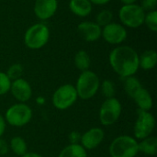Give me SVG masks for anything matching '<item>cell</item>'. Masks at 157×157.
<instances>
[{
    "label": "cell",
    "instance_id": "25",
    "mask_svg": "<svg viewBox=\"0 0 157 157\" xmlns=\"http://www.w3.org/2000/svg\"><path fill=\"white\" fill-rule=\"evenodd\" d=\"M23 74V66L20 63H14L7 69L6 75L10 80H17L21 77Z\"/></svg>",
    "mask_w": 157,
    "mask_h": 157
},
{
    "label": "cell",
    "instance_id": "13",
    "mask_svg": "<svg viewBox=\"0 0 157 157\" xmlns=\"http://www.w3.org/2000/svg\"><path fill=\"white\" fill-rule=\"evenodd\" d=\"M57 7V0H35L34 13L38 18L46 20L55 14Z\"/></svg>",
    "mask_w": 157,
    "mask_h": 157
},
{
    "label": "cell",
    "instance_id": "31",
    "mask_svg": "<svg viewBox=\"0 0 157 157\" xmlns=\"http://www.w3.org/2000/svg\"><path fill=\"white\" fill-rule=\"evenodd\" d=\"M6 130V121L3 118V116L0 114V138L2 137V135L4 134Z\"/></svg>",
    "mask_w": 157,
    "mask_h": 157
},
{
    "label": "cell",
    "instance_id": "14",
    "mask_svg": "<svg viewBox=\"0 0 157 157\" xmlns=\"http://www.w3.org/2000/svg\"><path fill=\"white\" fill-rule=\"evenodd\" d=\"M105 133L100 128H92L81 136V145L87 150L97 148L104 140Z\"/></svg>",
    "mask_w": 157,
    "mask_h": 157
},
{
    "label": "cell",
    "instance_id": "32",
    "mask_svg": "<svg viewBox=\"0 0 157 157\" xmlns=\"http://www.w3.org/2000/svg\"><path fill=\"white\" fill-rule=\"evenodd\" d=\"M110 0H89V2L91 4H95V5H99V6H102V5H106L109 2Z\"/></svg>",
    "mask_w": 157,
    "mask_h": 157
},
{
    "label": "cell",
    "instance_id": "20",
    "mask_svg": "<svg viewBox=\"0 0 157 157\" xmlns=\"http://www.w3.org/2000/svg\"><path fill=\"white\" fill-rule=\"evenodd\" d=\"M74 62H75V67L84 72V71H86L89 69L90 67V64H91V59H90V56L89 54L84 51V50H80L78 51L75 55V59H74Z\"/></svg>",
    "mask_w": 157,
    "mask_h": 157
},
{
    "label": "cell",
    "instance_id": "29",
    "mask_svg": "<svg viewBox=\"0 0 157 157\" xmlns=\"http://www.w3.org/2000/svg\"><path fill=\"white\" fill-rule=\"evenodd\" d=\"M81 134L78 132H72L69 135V140L71 142V144H78L80 141H81Z\"/></svg>",
    "mask_w": 157,
    "mask_h": 157
},
{
    "label": "cell",
    "instance_id": "23",
    "mask_svg": "<svg viewBox=\"0 0 157 157\" xmlns=\"http://www.w3.org/2000/svg\"><path fill=\"white\" fill-rule=\"evenodd\" d=\"M112 19H113V14L109 9L101 10L96 16V23L100 27H105L108 24L111 23Z\"/></svg>",
    "mask_w": 157,
    "mask_h": 157
},
{
    "label": "cell",
    "instance_id": "17",
    "mask_svg": "<svg viewBox=\"0 0 157 157\" xmlns=\"http://www.w3.org/2000/svg\"><path fill=\"white\" fill-rule=\"evenodd\" d=\"M157 53L154 50H147L139 56V67L144 70H151L155 67Z\"/></svg>",
    "mask_w": 157,
    "mask_h": 157
},
{
    "label": "cell",
    "instance_id": "18",
    "mask_svg": "<svg viewBox=\"0 0 157 157\" xmlns=\"http://www.w3.org/2000/svg\"><path fill=\"white\" fill-rule=\"evenodd\" d=\"M139 152H142L148 155H155L157 153V138L155 136H149L143 139L140 144H138Z\"/></svg>",
    "mask_w": 157,
    "mask_h": 157
},
{
    "label": "cell",
    "instance_id": "33",
    "mask_svg": "<svg viewBox=\"0 0 157 157\" xmlns=\"http://www.w3.org/2000/svg\"><path fill=\"white\" fill-rule=\"evenodd\" d=\"M21 157H42L41 155L36 154V153H26L24 155H22Z\"/></svg>",
    "mask_w": 157,
    "mask_h": 157
},
{
    "label": "cell",
    "instance_id": "22",
    "mask_svg": "<svg viewBox=\"0 0 157 157\" xmlns=\"http://www.w3.org/2000/svg\"><path fill=\"white\" fill-rule=\"evenodd\" d=\"M141 87H142V85H141L140 81L136 77H134L133 75L124 78V89H125L126 93L131 98H132L133 95Z\"/></svg>",
    "mask_w": 157,
    "mask_h": 157
},
{
    "label": "cell",
    "instance_id": "11",
    "mask_svg": "<svg viewBox=\"0 0 157 157\" xmlns=\"http://www.w3.org/2000/svg\"><path fill=\"white\" fill-rule=\"evenodd\" d=\"M77 32L84 40L92 42L98 40L101 37L102 28L96 22L84 21L78 24Z\"/></svg>",
    "mask_w": 157,
    "mask_h": 157
},
{
    "label": "cell",
    "instance_id": "34",
    "mask_svg": "<svg viewBox=\"0 0 157 157\" xmlns=\"http://www.w3.org/2000/svg\"><path fill=\"white\" fill-rule=\"evenodd\" d=\"M121 3H123L124 5H131V4H135V2L137 0H121Z\"/></svg>",
    "mask_w": 157,
    "mask_h": 157
},
{
    "label": "cell",
    "instance_id": "24",
    "mask_svg": "<svg viewBox=\"0 0 157 157\" xmlns=\"http://www.w3.org/2000/svg\"><path fill=\"white\" fill-rule=\"evenodd\" d=\"M144 23L147 26V28L155 32L157 31V11L153 10L149 11L144 16Z\"/></svg>",
    "mask_w": 157,
    "mask_h": 157
},
{
    "label": "cell",
    "instance_id": "19",
    "mask_svg": "<svg viewBox=\"0 0 157 157\" xmlns=\"http://www.w3.org/2000/svg\"><path fill=\"white\" fill-rule=\"evenodd\" d=\"M58 157H87V154L81 144H71L62 150Z\"/></svg>",
    "mask_w": 157,
    "mask_h": 157
},
{
    "label": "cell",
    "instance_id": "3",
    "mask_svg": "<svg viewBox=\"0 0 157 157\" xmlns=\"http://www.w3.org/2000/svg\"><path fill=\"white\" fill-rule=\"evenodd\" d=\"M109 151L111 157H135L139 153L138 143L131 136L121 135L113 140Z\"/></svg>",
    "mask_w": 157,
    "mask_h": 157
},
{
    "label": "cell",
    "instance_id": "15",
    "mask_svg": "<svg viewBox=\"0 0 157 157\" xmlns=\"http://www.w3.org/2000/svg\"><path fill=\"white\" fill-rule=\"evenodd\" d=\"M132 98L139 107V109L148 111L153 108V98L150 93L143 86L133 95Z\"/></svg>",
    "mask_w": 157,
    "mask_h": 157
},
{
    "label": "cell",
    "instance_id": "28",
    "mask_svg": "<svg viewBox=\"0 0 157 157\" xmlns=\"http://www.w3.org/2000/svg\"><path fill=\"white\" fill-rule=\"evenodd\" d=\"M157 6V0H142L141 3V7L145 11H153V10H156Z\"/></svg>",
    "mask_w": 157,
    "mask_h": 157
},
{
    "label": "cell",
    "instance_id": "7",
    "mask_svg": "<svg viewBox=\"0 0 157 157\" xmlns=\"http://www.w3.org/2000/svg\"><path fill=\"white\" fill-rule=\"evenodd\" d=\"M121 114V104L115 98H107L99 109V121L104 126H110L118 121Z\"/></svg>",
    "mask_w": 157,
    "mask_h": 157
},
{
    "label": "cell",
    "instance_id": "10",
    "mask_svg": "<svg viewBox=\"0 0 157 157\" xmlns=\"http://www.w3.org/2000/svg\"><path fill=\"white\" fill-rule=\"evenodd\" d=\"M127 29L119 23L111 22L103 27L101 37L109 44L119 45L127 39Z\"/></svg>",
    "mask_w": 157,
    "mask_h": 157
},
{
    "label": "cell",
    "instance_id": "9",
    "mask_svg": "<svg viewBox=\"0 0 157 157\" xmlns=\"http://www.w3.org/2000/svg\"><path fill=\"white\" fill-rule=\"evenodd\" d=\"M137 115V121L134 125V135L137 139L143 140L152 134L155 126V120L149 111L138 109Z\"/></svg>",
    "mask_w": 157,
    "mask_h": 157
},
{
    "label": "cell",
    "instance_id": "16",
    "mask_svg": "<svg viewBox=\"0 0 157 157\" xmlns=\"http://www.w3.org/2000/svg\"><path fill=\"white\" fill-rule=\"evenodd\" d=\"M69 8L75 16L85 17L91 13L92 4L89 0H70Z\"/></svg>",
    "mask_w": 157,
    "mask_h": 157
},
{
    "label": "cell",
    "instance_id": "21",
    "mask_svg": "<svg viewBox=\"0 0 157 157\" xmlns=\"http://www.w3.org/2000/svg\"><path fill=\"white\" fill-rule=\"evenodd\" d=\"M10 148L12 150V152L19 156L24 155L27 153L28 150V146L27 144L25 142V140L21 137L16 136L13 137L10 141Z\"/></svg>",
    "mask_w": 157,
    "mask_h": 157
},
{
    "label": "cell",
    "instance_id": "27",
    "mask_svg": "<svg viewBox=\"0 0 157 157\" xmlns=\"http://www.w3.org/2000/svg\"><path fill=\"white\" fill-rule=\"evenodd\" d=\"M11 80L7 77L6 73L0 72V96L6 94L10 90Z\"/></svg>",
    "mask_w": 157,
    "mask_h": 157
},
{
    "label": "cell",
    "instance_id": "30",
    "mask_svg": "<svg viewBox=\"0 0 157 157\" xmlns=\"http://www.w3.org/2000/svg\"><path fill=\"white\" fill-rule=\"evenodd\" d=\"M8 152V144L6 140L0 138V155H5Z\"/></svg>",
    "mask_w": 157,
    "mask_h": 157
},
{
    "label": "cell",
    "instance_id": "8",
    "mask_svg": "<svg viewBox=\"0 0 157 157\" xmlns=\"http://www.w3.org/2000/svg\"><path fill=\"white\" fill-rule=\"evenodd\" d=\"M77 98L75 87L70 84H66L56 89L52 96V104L56 109L64 110L73 106Z\"/></svg>",
    "mask_w": 157,
    "mask_h": 157
},
{
    "label": "cell",
    "instance_id": "2",
    "mask_svg": "<svg viewBox=\"0 0 157 157\" xmlns=\"http://www.w3.org/2000/svg\"><path fill=\"white\" fill-rule=\"evenodd\" d=\"M100 87L99 78L96 73L86 70L81 73L76 82V93L78 98L87 100L93 98Z\"/></svg>",
    "mask_w": 157,
    "mask_h": 157
},
{
    "label": "cell",
    "instance_id": "5",
    "mask_svg": "<svg viewBox=\"0 0 157 157\" xmlns=\"http://www.w3.org/2000/svg\"><path fill=\"white\" fill-rule=\"evenodd\" d=\"M145 12L140 5H123L119 11V17L123 25L128 28L136 29L144 23Z\"/></svg>",
    "mask_w": 157,
    "mask_h": 157
},
{
    "label": "cell",
    "instance_id": "12",
    "mask_svg": "<svg viewBox=\"0 0 157 157\" xmlns=\"http://www.w3.org/2000/svg\"><path fill=\"white\" fill-rule=\"evenodd\" d=\"M10 91L13 97L21 103L27 102L32 96V89L28 81L23 78L14 80L10 86Z\"/></svg>",
    "mask_w": 157,
    "mask_h": 157
},
{
    "label": "cell",
    "instance_id": "1",
    "mask_svg": "<svg viewBox=\"0 0 157 157\" xmlns=\"http://www.w3.org/2000/svg\"><path fill=\"white\" fill-rule=\"evenodd\" d=\"M109 64L122 78L133 75L139 68V55L131 46L121 45L109 53Z\"/></svg>",
    "mask_w": 157,
    "mask_h": 157
},
{
    "label": "cell",
    "instance_id": "6",
    "mask_svg": "<svg viewBox=\"0 0 157 157\" xmlns=\"http://www.w3.org/2000/svg\"><path fill=\"white\" fill-rule=\"evenodd\" d=\"M5 118L11 126L22 127L30 121L32 118V110L24 103L15 104L6 110Z\"/></svg>",
    "mask_w": 157,
    "mask_h": 157
},
{
    "label": "cell",
    "instance_id": "4",
    "mask_svg": "<svg viewBox=\"0 0 157 157\" xmlns=\"http://www.w3.org/2000/svg\"><path fill=\"white\" fill-rule=\"evenodd\" d=\"M50 30L43 23H37L30 26L24 35L25 45L32 50L42 48L49 40Z\"/></svg>",
    "mask_w": 157,
    "mask_h": 157
},
{
    "label": "cell",
    "instance_id": "26",
    "mask_svg": "<svg viewBox=\"0 0 157 157\" xmlns=\"http://www.w3.org/2000/svg\"><path fill=\"white\" fill-rule=\"evenodd\" d=\"M101 92L107 98H114L115 96V86L110 80H105L101 84Z\"/></svg>",
    "mask_w": 157,
    "mask_h": 157
}]
</instances>
